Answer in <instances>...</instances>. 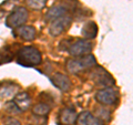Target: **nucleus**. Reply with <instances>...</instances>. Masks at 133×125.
<instances>
[{
  "label": "nucleus",
  "mask_w": 133,
  "mask_h": 125,
  "mask_svg": "<svg viewBox=\"0 0 133 125\" xmlns=\"http://www.w3.org/2000/svg\"><path fill=\"white\" fill-rule=\"evenodd\" d=\"M41 61L42 57L40 51L31 45L22 47L17 52V63L26 68H35L41 63Z\"/></svg>",
  "instance_id": "f257e3e1"
},
{
  "label": "nucleus",
  "mask_w": 133,
  "mask_h": 125,
  "mask_svg": "<svg viewBox=\"0 0 133 125\" xmlns=\"http://www.w3.org/2000/svg\"><path fill=\"white\" fill-rule=\"evenodd\" d=\"M95 64H97V60H95L93 54H87L69 60L66 62V70L72 74H77L83 70L93 68Z\"/></svg>",
  "instance_id": "f03ea898"
},
{
  "label": "nucleus",
  "mask_w": 133,
  "mask_h": 125,
  "mask_svg": "<svg viewBox=\"0 0 133 125\" xmlns=\"http://www.w3.org/2000/svg\"><path fill=\"white\" fill-rule=\"evenodd\" d=\"M28 10L23 7H17L14 11L7 17L6 19V26L8 28H19L23 26L28 20Z\"/></svg>",
  "instance_id": "7ed1b4c3"
},
{
  "label": "nucleus",
  "mask_w": 133,
  "mask_h": 125,
  "mask_svg": "<svg viewBox=\"0 0 133 125\" xmlns=\"http://www.w3.org/2000/svg\"><path fill=\"white\" fill-rule=\"evenodd\" d=\"M90 79L97 85H100V86L111 87L115 84L114 79L108 73L107 70L101 68V66H97V68L93 69V71L90 74Z\"/></svg>",
  "instance_id": "20e7f679"
},
{
  "label": "nucleus",
  "mask_w": 133,
  "mask_h": 125,
  "mask_svg": "<svg viewBox=\"0 0 133 125\" xmlns=\"http://www.w3.org/2000/svg\"><path fill=\"white\" fill-rule=\"evenodd\" d=\"M92 49H93V44L90 40L79 39L77 41H74L73 43H71V45H70L68 49V51L72 57L79 58V57L90 54Z\"/></svg>",
  "instance_id": "39448f33"
},
{
  "label": "nucleus",
  "mask_w": 133,
  "mask_h": 125,
  "mask_svg": "<svg viewBox=\"0 0 133 125\" xmlns=\"http://www.w3.org/2000/svg\"><path fill=\"white\" fill-rule=\"evenodd\" d=\"M95 100L103 105H114L119 101V94L111 87H105L98 91L95 94Z\"/></svg>",
  "instance_id": "423d86ee"
},
{
  "label": "nucleus",
  "mask_w": 133,
  "mask_h": 125,
  "mask_svg": "<svg viewBox=\"0 0 133 125\" xmlns=\"http://www.w3.org/2000/svg\"><path fill=\"white\" fill-rule=\"evenodd\" d=\"M72 23V18L70 16H64L61 18L52 21L51 26L49 27V33L52 37H58L61 33H63L65 30H68L69 27Z\"/></svg>",
  "instance_id": "0eeeda50"
},
{
  "label": "nucleus",
  "mask_w": 133,
  "mask_h": 125,
  "mask_svg": "<svg viewBox=\"0 0 133 125\" xmlns=\"http://www.w3.org/2000/svg\"><path fill=\"white\" fill-rule=\"evenodd\" d=\"M50 80H51L52 84L57 89L62 91V92H66V91H69L71 89V81H70V79L62 73H59V72L55 73L53 75H51Z\"/></svg>",
  "instance_id": "6e6552de"
},
{
  "label": "nucleus",
  "mask_w": 133,
  "mask_h": 125,
  "mask_svg": "<svg viewBox=\"0 0 133 125\" xmlns=\"http://www.w3.org/2000/svg\"><path fill=\"white\" fill-rule=\"evenodd\" d=\"M66 12H68V6L63 5V3L55 5L48 10L47 15H45V19L48 21H55L61 17L66 16Z\"/></svg>",
  "instance_id": "1a4fd4ad"
},
{
  "label": "nucleus",
  "mask_w": 133,
  "mask_h": 125,
  "mask_svg": "<svg viewBox=\"0 0 133 125\" xmlns=\"http://www.w3.org/2000/svg\"><path fill=\"white\" fill-rule=\"evenodd\" d=\"M19 86L15 83L6 82L0 84V99H11L18 94Z\"/></svg>",
  "instance_id": "9d476101"
},
{
  "label": "nucleus",
  "mask_w": 133,
  "mask_h": 125,
  "mask_svg": "<svg viewBox=\"0 0 133 125\" xmlns=\"http://www.w3.org/2000/svg\"><path fill=\"white\" fill-rule=\"evenodd\" d=\"M77 125H104L102 120L94 116L90 112H82L77 119Z\"/></svg>",
  "instance_id": "9b49d317"
},
{
  "label": "nucleus",
  "mask_w": 133,
  "mask_h": 125,
  "mask_svg": "<svg viewBox=\"0 0 133 125\" xmlns=\"http://www.w3.org/2000/svg\"><path fill=\"white\" fill-rule=\"evenodd\" d=\"M77 119H78L77 112L73 109H69V107L61 110L59 114V121L63 125H73L77 122Z\"/></svg>",
  "instance_id": "f8f14e48"
},
{
  "label": "nucleus",
  "mask_w": 133,
  "mask_h": 125,
  "mask_svg": "<svg viewBox=\"0 0 133 125\" xmlns=\"http://www.w3.org/2000/svg\"><path fill=\"white\" fill-rule=\"evenodd\" d=\"M81 34L83 36V38L87 40H91L94 39L98 34V26L97 23L93 21H88L83 24L82 30H81Z\"/></svg>",
  "instance_id": "ddd939ff"
},
{
  "label": "nucleus",
  "mask_w": 133,
  "mask_h": 125,
  "mask_svg": "<svg viewBox=\"0 0 133 125\" xmlns=\"http://www.w3.org/2000/svg\"><path fill=\"white\" fill-rule=\"evenodd\" d=\"M16 33L18 34V37H20V38L24 41H32L36 38L37 31H36V29L31 26H21L17 29Z\"/></svg>",
  "instance_id": "4468645a"
},
{
  "label": "nucleus",
  "mask_w": 133,
  "mask_h": 125,
  "mask_svg": "<svg viewBox=\"0 0 133 125\" xmlns=\"http://www.w3.org/2000/svg\"><path fill=\"white\" fill-rule=\"evenodd\" d=\"M14 102L18 105V107L20 109V111H27L30 106L31 103V98L27 92H20L15 96Z\"/></svg>",
  "instance_id": "2eb2a0df"
},
{
  "label": "nucleus",
  "mask_w": 133,
  "mask_h": 125,
  "mask_svg": "<svg viewBox=\"0 0 133 125\" xmlns=\"http://www.w3.org/2000/svg\"><path fill=\"white\" fill-rule=\"evenodd\" d=\"M50 105L44 102H41L36 104L35 106L32 107V113L35 115H38V116H45L49 112H50Z\"/></svg>",
  "instance_id": "dca6fc26"
},
{
  "label": "nucleus",
  "mask_w": 133,
  "mask_h": 125,
  "mask_svg": "<svg viewBox=\"0 0 133 125\" xmlns=\"http://www.w3.org/2000/svg\"><path fill=\"white\" fill-rule=\"evenodd\" d=\"M14 60V52L11 51L10 47L1 48L0 49V65L8 63Z\"/></svg>",
  "instance_id": "f3484780"
},
{
  "label": "nucleus",
  "mask_w": 133,
  "mask_h": 125,
  "mask_svg": "<svg viewBox=\"0 0 133 125\" xmlns=\"http://www.w3.org/2000/svg\"><path fill=\"white\" fill-rule=\"evenodd\" d=\"M47 0H27V5L35 10H40L45 6Z\"/></svg>",
  "instance_id": "a211bd4d"
},
{
  "label": "nucleus",
  "mask_w": 133,
  "mask_h": 125,
  "mask_svg": "<svg viewBox=\"0 0 133 125\" xmlns=\"http://www.w3.org/2000/svg\"><path fill=\"white\" fill-rule=\"evenodd\" d=\"M97 116H99L100 120L109 121V120H110V111H109V110H105L104 107H101L100 110H98Z\"/></svg>",
  "instance_id": "6ab92c4d"
},
{
  "label": "nucleus",
  "mask_w": 133,
  "mask_h": 125,
  "mask_svg": "<svg viewBox=\"0 0 133 125\" xmlns=\"http://www.w3.org/2000/svg\"><path fill=\"white\" fill-rule=\"evenodd\" d=\"M6 110L8 111V112H10V113H14V114H17V113H20V109L18 107V105L12 101V102H9L7 104V106H6Z\"/></svg>",
  "instance_id": "aec40b11"
},
{
  "label": "nucleus",
  "mask_w": 133,
  "mask_h": 125,
  "mask_svg": "<svg viewBox=\"0 0 133 125\" xmlns=\"http://www.w3.org/2000/svg\"><path fill=\"white\" fill-rule=\"evenodd\" d=\"M3 124L5 125H21V123L15 117H6L3 120Z\"/></svg>",
  "instance_id": "412c9836"
}]
</instances>
